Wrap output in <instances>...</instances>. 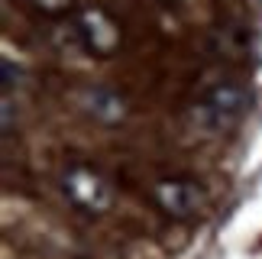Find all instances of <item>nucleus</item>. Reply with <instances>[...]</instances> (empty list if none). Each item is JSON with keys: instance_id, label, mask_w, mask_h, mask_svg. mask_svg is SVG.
<instances>
[{"instance_id": "nucleus-1", "label": "nucleus", "mask_w": 262, "mask_h": 259, "mask_svg": "<svg viewBox=\"0 0 262 259\" xmlns=\"http://www.w3.org/2000/svg\"><path fill=\"white\" fill-rule=\"evenodd\" d=\"M249 91L239 84H217L194 104V123L207 133H220V130H230L243 120V114L249 111Z\"/></svg>"}, {"instance_id": "nucleus-5", "label": "nucleus", "mask_w": 262, "mask_h": 259, "mask_svg": "<svg viewBox=\"0 0 262 259\" xmlns=\"http://www.w3.org/2000/svg\"><path fill=\"white\" fill-rule=\"evenodd\" d=\"M78 104L84 107V114H91L100 123H117L126 117V101L110 88H84L78 94Z\"/></svg>"}, {"instance_id": "nucleus-6", "label": "nucleus", "mask_w": 262, "mask_h": 259, "mask_svg": "<svg viewBox=\"0 0 262 259\" xmlns=\"http://www.w3.org/2000/svg\"><path fill=\"white\" fill-rule=\"evenodd\" d=\"M0 78H4V91H13V88L23 84V68L13 65L10 58H4L0 62Z\"/></svg>"}, {"instance_id": "nucleus-3", "label": "nucleus", "mask_w": 262, "mask_h": 259, "mask_svg": "<svg viewBox=\"0 0 262 259\" xmlns=\"http://www.w3.org/2000/svg\"><path fill=\"white\" fill-rule=\"evenodd\" d=\"M78 36H81V42L88 52H94L100 58H107V55H114L117 49H120V26H117V19L107 13V10H100V7H88L78 13Z\"/></svg>"}, {"instance_id": "nucleus-2", "label": "nucleus", "mask_w": 262, "mask_h": 259, "mask_svg": "<svg viewBox=\"0 0 262 259\" xmlns=\"http://www.w3.org/2000/svg\"><path fill=\"white\" fill-rule=\"evenodd\" d=\"M62 188L78 207H84L91 214H104L107 207L114 204V188H110V182L97 172V168L72 165L62 175Z\"/></svg>"}, {"instance_id": "nucleus-9", "label": "nucleus", "mask_w": 262, "mask_h": 259, "mask_svg": "<svg viewBox=\"0 0 262 259\" xmlns=\"http://www.w3.org/2000/svg\"><path fill=\"white\" fill-rule=\"evenodd\" d=\"M168 4H178V0H168Z\"/></svg>"}, {"instance_id": "nucleus-8", "label": "nucleus", "mask_w": 262, "mask_h": 259, "mask_svg": "<svg viewBox=\"0 0 262 259\" xmlns=\"http://www.w3.org/2000/svg\"><path fill=\"white\" fill-rule=\"evenodd\" d=\"M10 123H13V104L4 97V130H10Z\"/></svg>"}, {"instance_id": "nucleus-7", "label": "nucleus", "mask_w": 262, "mask_h": 259, "mask_svg": "<svg viewBox=\"0 0 262 259\" xmlns=\"http://www.w3.org/2000/svg\"><path fill=\"white\" fill-rule=\"evenodd\" d=\"M29 4L36 10H42V13H49V16H62L75 7V0H29Z\"/></svg>"}, {"instance_id": "nucleus-4", "label": "nucleus", "mask_w": 262, "mask_h": 259, "mask_svg": "<svg viewBox=\"0 0 262 259\" xmlns=\"http://www.w3.org/2000/svg\"><path fill=\"white\" fill-rule=\"evenodd\" d=\"M156 201L168 217H194L204 207V191L188 178H162L156 185Z\"/></svg>"}]
</instances>
